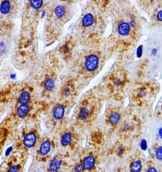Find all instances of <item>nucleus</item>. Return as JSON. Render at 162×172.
Wrapping results in <instances>:
<instances>
[{
	"instance_id": "obj_20",
	"label": "nucleus",
	"mask_w": 162,
	"mask_h": 172,
	"mask_svg": "<svg viewBox=\"0 0 162 172\" xmlns=\"http://www.w3.org/2000/svg\"><path fill=\"white\" fill-rule=\"evenodd\" d=\"M140 147L143 150H146L147 148V142L145 139H142L140 143Z\"/></svg>"
},
{
	"instance_id": "obj_13",
	"label": "nucleus",
	"mask_w": 162,
	"mask_h": 172,
	"mask_svg": "<svg viewBox=\"0 0 162 172\" xmlns=\"http://www.w3.org/2000/svg\"><path fill=\"white\" fill-rule=\"evenodd\" d=\"M11 7V4L9 1H4L1 5V14H6L9 12Z\"/></svg>"
},
{
	"instance_id": "obj_24",
	"label": "nucleus",
	"mask_w": 162,
	"mask_h": 172,
	"mask_svg": "<svg viewBox=\"0 0 162 172\" xmlns=\"http://www.w3.org/2000/svg\"><path fill=\"white\" fill-rule=\"evenodd\" d=\"M70 93H71V91H70L69 87L65 88L63 92V93L65 96H69Z\"/></svg>"
},
{
	"instance_id": "obj_10",
	"label": "nucleus",
	"mask_w": 162,
	"mask_h": 172,
	"mask_svg": "<svg viewBox=\"0 0 162 172\" xmlns=\"http://www.w3.org/2000/svg\"><path fill=\"white\" fill-rule=\"evenodd\" d=\"M30 95L27 91L21 93L19 97V102L21 104H27L30 100Z\"/></svg>"
},
{
	"instance_id": "obj_19",
	"label": "nucleus",
	"mask_w": 162,
	"mask_h": 172,
	"mask_svg": "<svg viewBox=\"0 0 162 172\" xmlns=\"http://www.w3.org/2000/svg\"><path fill=\"white\" fill-rule=\"evenodd\" d=\"M156 157L159 160H162V146L159 147L156 152Z\"/></svg>"
},
{
	"instance_id": "obj_1",
	"label": "nucleus",
	"mask_w": 162,
	"mask_h": 172,
	"mask_svg": "<svg viewBox=\"0 0 162 172\" xmlns=\"http://www.w3.org/2000/svg\"><path fill=\"white\" fill-rule=\"evenodd\" d=\"M99 64V59L96 55L92 54L86 59L85 66L89 71H93L97 68Z\"/></svg>"
},
{
	"instance_id": "obj_8",
	"label": "nucleus",
	"mask_w": 162,
	"mask_h": 172,
	"mask_svg": "<svg viewBox=\"0 0 162 172\" xmlns=\"http://www.w3.org/2000/svg\"><path fill=\"white\" fill-rule=\"evenodd\" d=\"M94 22V18L91 14H87L84 16L82 20V24L84 26L89 27L93 24Z\"/></svg>"
},
{
	"instance_id": "obj_21",
	"label": "nucleus",
	"mask_w": 162,
	"mask_h": 172,
	"mask_svg": "<svg viewBox=\"0 0 162 172\" xmlns=\"http://www.w3.org/2000/svg\"><path fill=\"white\" fill-rule=\"evenodd\" d=\"M142 53H143V46L142 45H140L138 47L137 49V52H136V54H137V57H139V58H140L141 56H142Z\"/></svg>"
},
{
	"instance_id": "obj_31",
	"label": "nucleus",
	"mask_w": 162,
	"mask_h": 172,
	"mask_svg": "<svg viewBox=\"0 0 162 172\" xmlns=\"http://www.w3.org/2000/svg\"><path fill=\"white\" fill-rule=\"evenodd\" d=\"M159 135L160 138L162 139V127L160 128L159 130Z\"/></svg>"
},
{
	"instance_id": "obj_30",
	"label": "nucleus",
	"mask_w": 162,
	"mask_h": 172,
	"mask_svg": "<svg viewBox=\"0 0 162 172\" xmlns=\"http://www.w3.org/2000/svg\"><path fill=\"white\" fill-rule=\"evenodd\" d=\"M157 51L156 49H153L152 51V54L153 55H156L157 54Z\"/></svg>"
},
{
	"instance_id": "obj_9",
	"label": "nucleus",
	"mask_w": 162,
	"mask_h": 172,
	"mask_svg": "<svg viewBox=\"0 0 162 172\" xmlns=\"http://www.w3.org/2000/svg\"><path fill=\"white\" fill-rule=\"evenodd\" d=\"M130 26L127 23H123L119 26L118 31L119 34L121 35H126L129 33Z\"/></svg>"
},
{
	"instance_id": "obj_17",
	"label": "nucleus",
	"mask_w": 162,
	"mask_h": 172,
	"mask_svg": "<svg viewBox=\"0 0 162 172\" xmlns=\"http://www.w3.org/2000/svg\"><path fill=\"white\" fill-rule=\"evenodd\" d=\"M88 113H89V112L87 108L85 107L81 108V109L80 110V113H79V118L81 120L85 119L87 117Z\"/></svg>"
},
{
	"instance_id": "obj_27",
	"label": "nucleus",
	"mask_w": 162,
	"mask_h": 172,
	"mask_svg": "<svg viewBox=\"0 0 162 172\" xmlns=\"http://www.w3.org/2000/svg\"><path fill=\"white\" fill-rule=\"evenodd\" d=\"M68 50H69V48H68V47L67 45L63 46L62 47V48H61V51H62L64 53H66L67 52H68Z\"/></svg>"
},
{
	"instance_id": "obj_12",
	"label": "nucleus",
	"mask_w": 162,
	"mask_h": 172,
	"mask_svg": "<svg viewBox=\"0 0 162 172\" xmlns=\"http://www.w3.org/2000/svg\"><path fill=\"white\" fill-rule=\"evenodd\" d=\"M71 141V135L70 133H67L64 134L61 138V143L63 146H68Z\"/></svg>"
},
{
	"instance_id": "obj_6",
	"label": "nucleus",
	"mask_w": 162,
	"mask_h": 172,
	"mask_svg": "<svg viewBox=\"0 0 162 172\" xmlns=\"http://www.w3.org/2000/svg\"><path fill=\"white\" fill-rule=\"evenodd\" d=\"M50 149V143L49 141H46L43 142L40 148V154L41 156H45L47 155Z\"/></svg>"
},
{
	"instance_id": "obj_16",
	"label": "nucleus",
	"mask_w": 162,
	"mask_h": 172,
	"mask_svg": "<svg viewBox=\"0 0 162 172\" xmlns=\"http://www.w3.org/2000/svg\"><path fill=\"white\" fill-rule=\"evenodd\" d=\"M55 86V81L51 78H49L45 81L44 86L45 89L50 90L52 89Z\"/></svg>"
},
{
	"instance_id": "obj_23",
	"label": "nucleus",
	"mask_w": 162,
	"mask_h": 172,
	"mask_svg": "<svg viewBox=\"0 0 162 172\" xmlns=\"http://www.w3.org/2000/svg\"><path fill=\"white\" fill-rule=\"evenodd\" d=\"M19 169L16 166H12L9 168L8 172H18Z\"/></svg>"
},
{
	"instance_id": "obj_3",
	"label": "nucleus",
	"mask_w": 162,
	"mask_h": 172,
	"mask_svg": "<svg viewBox=\"0 0 162 172\" xmlns=\"http://www.w3.org/2000/svg\"><path fill=\"white\" fill-rule=\"evenodd\" d=\"M61 160L60 158L56 157L52 160L50 163L49 169L51 172H56L61 166Z\"/></svg>"
},
{
	"instance_id": "obj_25",
	"label": "nucleus",
	"mask_w": 162,
	"mask_h": 172,
	"mask_svg": "<svg viewBox=\"0 0 162 172\" xmlns=\"http://www.w3.org/2000/svg\"><path fill=\"white\" fill-rule=\"evenodd\" d=\"M157 18L159 21H162V11H159L157 14Z\"/></svg>"
},
{
	"instance_id": "obj_22",
	"label": "nucleus",
	"mask_w": 162,
	"mask_h": 172,
	"mask_svg": "<svg viewBox=\"0 0 162 172\" xmlns=\"http://www.w3.org/2000/svg\"><path fill=\"white\" fill-rule=\"evenodd\" d=\"M84 167L81 165H77L75 168V172H83Z\"/></svg>"
},
{
	"instance_id": "obj_26",
	"label": "nucleus",
	"mask_w": 162,
	"mask_h": 172,
	"mask_svg": "<svg viewBox=\"0 0 162 172\" xmlns=\"http://www.w3.org/2000/svg\"><path fill=\"white\" fill-rule=\"evenodd\" d=\"M124 151V148L123 147H120L119 148V149L117 150V153L119 156L122 155Z\"/></svg>"
},
{
	"instance_id": "obj_15",
	"label": "nucleus",
	"mask_w": 162,
	"mask_h": 172,
	"mask_svg": "<svg viewBox=\"0 0 162 172\" xmlns=\"http://www.w3.org/2000/svg\"><path fill=\"white\" fill-rule=\"evenodd\" d=\"M66 10L63 6H58L55 9V14L58 18H61L65 15Z\"/></svg>"
},
{
	"instance_id": "obj_11",
	"label": "nucleus",
	"mask_w": 162,
	"mask_h": 172,
	"mask_svg": "<svg viewBox=\"0 0 162 172\" xmlns=\"http://www.w3.org/2000/svg\"><path fill=\"white\" fill-rule=\"evenodd\" d=\"M120 120V115L117 112H114L110 116L109 121L112 125L117 124Z\"/></svg>"
},
{
	"instance_id": "obj_2",
	"label": "nucleus",
	"mask_w": 162,
	"mask_h": 172,
	"mask_svg": "<svg viewBox=\"0 0 162 172\" xmlns=\"http://www.w3.org/2000/svg\"><path fill=\"white\" fill-rule=\"evenodd\" d=\"M36 136L33 133H28L24 138L23 143L27 147H31L35 144Z\"/></svg>"
},
{
	"instance_id": "obj_5",
	"label": "nucleus",
	"mask_w": 162,
	"mask_h": 172,
	"mask_svg": "<svg viewBox=\"0 0 162 172\" xmlns=\"http://www.w3.org/2000/svg\"><path fill=\"white\" fill-rule=\"evenodd\" d=\"M95 159L94 157L90 156L87 157L83 162V167L87 170H90L95 165Z\"/></svg>"
},
{
	"instance_id": "obj_28",
	"label": "nucleus",
	"mask_w": 162,
	"mask_h": 172,
	"mask_svg": "<svg viewBox=\"0 0 162 172\" xmlns=\"http://www.w3.org/2000/svg\"><path fill=\"white\" fill-rule=\"evenodd\" d=\"M147 172H157V170L155 167H151L148 170Z\"/></svg>"
},
{
	"instance_id": "obj_29",
	"label": "nucleus",
	"mask_w": 162,
	"mask_h": 172,
	"mask_svg": "<svg viewBox=\"0 0 162 172\" xmlns=\"http://www.w3.org/2000/svg\"><path fill=\"white\" fill-rule=\"evenodd\" d=\"M11 150H12V147H9V148L6 151V156L9 155V153H10V152L11 151Z\"/></svg>"
},
{
	"instance_id": "obj_18",
	"label": "nucleus",
	"mask_w": 162,
	"mask_h": 172,
	"mask_svg": "<svg viewBox=\"0 0 162 172\" xmlns=\"http://www.w3.org/2000/svg\"><path fill=\"white\" fill-rule=\"evenodd\" d=\"M30 3L32 7L35 9H39L43 5V1H31Z\"/></svg>"
},
{
	"instance_id": "obj_7",
	"label": "nucleus",
	"mask_w": 162,
	"mask_h": 172,
	"mask_svg": "<svg viewBox=\"0 0 162 172\" xmlns=\"http://www.w3.org/2000/svg\"><path fill=\"white\" fill-rule=\"evenodd\" d=\"M64 113L65 109L63 106H57L54 110V117L56 119H60L63 116Z\"/></svg>"
},
{
	"instance_id": "obj_4",
	"label": "nucleus",
	"mask_w": 162,
	"mask_h": 172,
	"mask_svg": "<svg viewBox=\"0 0 162 172\" xmlns=\"http://www.w3.org/2000/svg\"><path fill=\"white\" fill-rule=\"evenodd\" d=\"M29 111V107L27 104H21L17 109V113L19 117L24 118L26 117Z\"/></svg>"
},
{
	"instance_id": "obj_14",
	"label": "nucleus",
	"mask_w": 162,
	"mask_h": 172,
	"mask_svg": "<svg viewBox=\"0 0 162 172\" xmlns=\"http://www.w3.org/2000/svg\"><path fill=\"white\" fill-rule=\"evenodd\" d=\"M142 169V164L140 161L134 162L131 167V172H140Z\"/></svg>"
}]
</instances>
